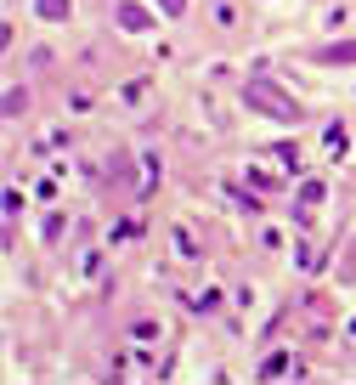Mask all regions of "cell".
<instances>
[{"instance_id": "1", "label": "cell", "mask_w": 356, "mask_h": 385, "mask_svg": "<svg viewBox=\"0 0 356 385\" xmlns=\"http://www.w3.org/2000/svg\"><path fill=\"white\" fill-rule=\"evenodd\" d=\"M294 369H300V363H294L288 351H278V357H272V363H266L260 374H266V380H278V374H294Z\"/></svg>"}, {"instance_id": "2", "label": "cell", "mask_w": 356, "mask_h": 385, "mask_svg": "<svg viewBox=\"0 0 356 385\" xmlns=\"http://www.w3.org/2000/svg\"><path fill=\"white\" fill-rule=\"evenodd\" d=\"M40 17H68V0H40Z\"/></svg>"}, {"instance_id": "3", "label": "cell", "mask_w": 356, "mask_h": 385, "mask_svg": "<svg viewBox=\"0 0 356 385\" xmlns=\"http://www.w3.org/2000/svg\"><path fill=\"white\" fill-rule=\"evenodd\" d=\"M158 6H164V17H181L187 11V0H158Z\"/></svg>"}]
</instances>
